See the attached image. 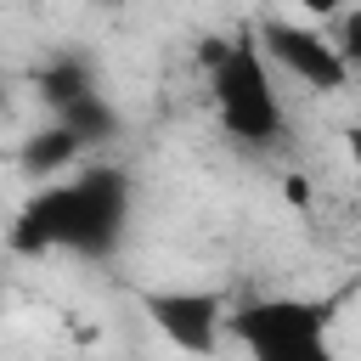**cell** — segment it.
<instances>
[{"mask_svg": "<svg viewBox=\"0 0 361 361\" xmlns=\"http://www.w3.org/2000/svg\"><path fill=\"white\" fill-rule=\"evenodd\" d=\"M124 214H130V180H124V169L90 164V169H79L73 180L39 186V192L17 209L6 243H11V254H28V259H34V254H51V248L102 259V254L118 248Z\"/></svg>", "mask_w": 361, "mask_h": 361, "instance_id": "cell-1", "label": "cell"}, {"mask_svg": "<svg viewBox=\"0 0 361 361\" xmlns=\"http://www.w3.org/2000/svg\"><path fill=\"white\" fill-rule=\"evenodd\" d=\"M209 90H214V113L226 124V135L248 141V147H271L282 135V102H276V85H271V68L254 45V34H237V39H214L209 45Z\"/></svg>", "mask_w": 361, "mask_h": 361, "instance_id": "cell-2", "label": "cell"}, {"mask_svg": "<svg viewBox=\"0 0 361 361\" xmlns=\"http://www.w3.org/2000/svg\"><path fill=\"white\" fill-rule=\"evenodd\" d=\"M226 327L254 361H333V299H248Z\"/></svg>", "mask_w": 361, "mask_h": 361, "instance_id": "cell-3", "label": "cell"}, {"mask_svg": "<svg viewBox=\"0 0 361 361\" xmlns=\"http://www.w3.org/2000/svg\"><path fill=\"white\" fill-rule=\"evenodd\" d=\"M254 45H259V56L282 62V68H288L293 79H305L310 90H344V79H350L344 51H338L322 28H299V23H259Z\"/></svg>", "mask_w": 361, "mask_h": 361, "instance_id": "cell-4", "label": "cell"}, {"mask_svg": "<svg viewBox=\"0 0 361 361\" xmlns=\"http://www.w3.org/2000/svg\"><path fill=\"white\" fill-rule=\"evenodd\" d=\"M141 305H147L152 327H158L175 350H186V355H214L220 327H226V293H214V288H169V293H147Z\"/></svg>", "mask_w": 361, "mask_h": 361, "instance_id": "cell-5", "label": "cell"}, {"mask_svg": "<svg viewBox=\"0 0 361 361\" xmlns=\"http://www.w3.org/2000/svg\"><path fill=\"white\" fill-rule=\"evenodd\" d=\"M56 124H62L79 147H96V141H113V135H118V113L107 107L102 90H85V96L62 102V107H56Z\"/></svg>", "mask_w": 361, "mask_h": 361, "instance_id": "cell-6", "label": "cell"}, {"mask_svg": "<svg viewBox=\"0 0 361 361\" xmlns=\"http://www.w3.org/2000/svg\"><path fill=\"white\" fill-rule=\"evenodd\" d=\"M79 152H85V147H79L62 124H51V130L28 135V147L17 152V164H23V175H28V180H51V175H56V169H68Z\"/></svg>", "mask_w": 361, "mask_h": 361, "instance_id": "cell-7", "label": "cell"}, {"mask_svg": "<svg viewBox=\"0 0 361 361\" xmlns=\"http://www.w3.org/2000/svg\"><path fill=\"white\" fill-rule=\"evenodd\" d=\"M85 90H96V68H90L79 51H62V56H51V62L39 68V96H45L51 107H62V102H73V96H85Z\"/></svg>", "mask_w": 361, "mask_h": 361, "instance_id": "cell-8", "label": "cell"}, {"mask_svg": "<svg viewBox=\"0 0 361 361\" xmlns=\"http://www.w3.org/2000/svg\"><path fill=\"white\" fill-rule=\"evenodd\" d=\"M293 6H305L310 17H333V11H344V0H293Z\"/></svg>", "mask_w": 361, "mask_h": 361, "instance_id": "cell-9", "label": "cell"}, {"mask_svg": "<svg viewBox=\"0 0 361 361\" xmlns=\"http://www.w3.org/2000/svg\"><path fill=\"white\" fill-rule=\"evenodd\" d=\"M0 102H6V90H0Z\"/></svg>", "mask_w": 361, "mask_h": 361, "instance_id": "cell-10", "label": "cell"}]
</instances>
